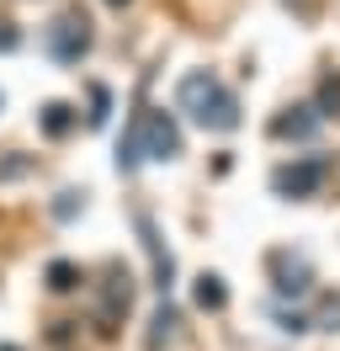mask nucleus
Returning a JSON list of instances; mask_svg holds the SVG:
<instances>
[{"label": "nucleus", "mask_w": 340, "mask_h": 351, "mask_svg": "<svg viewBox=\"0 0 340 351\" xmlns=\"http://www.w3.org/2000/svg\"><path fill=\"white\" fill-rule=\"evenodd\" d=\"M175 107L186 112L191 123L218 128V133H229L234 123H239V101H234V90L223 86L218 75H208V69H191L186 80H181V90H175Z\"/></svg>", "instance_id": "obj_1"}, {"label": "nucleus", "mask_w": 340, "mask_h": 351, "mask_svg": "<svg viewBox=\"0 0 340 351\" xmlns=\"http://www.w3.org/2000/svg\"><path fill=\"white\" fill-rule=\"evenodd\" d=\"M170 154H181V128L170 123V112H138L127 144L117 149V165L133 171L138 160H170Z\"/></svg>", "instance_id": "obj_2"}, {"label": "nucleus", "mask_w": 340, "mask_h": 351, "mask_svg": "<svg viewBox=\"0 0 340 351\" xmlns=\"http://www.w3.org/2000/svg\"><path fill=\"white\" fill-rule=\"evenodd\" d=\"M85 48H90V27H85L80 11H64L59 22L48 27V53L59 59V64H75Z\"/></svg>", "instance_id": "obj_3"}, {"label": "nucleus", "mask_w": 340, "mask_h": 351, "mask_svg": "<svg viewBox=\"0 0 340 351\" xmlns=\"http://www.w3.org/2000/svg\"><path fill=\"white\" fill-rule=\"evenodd\" d=\"M324 176H330V160H319V154H314V160L282 165V171L271 176V186H276V192H287V197H308V192H314Z\"/></svg>", "instance_id": "obj_4"}, {"label": "nucleus", "mask_w": 340, "mask_h": 351, "mask_svg": "<svg viewBox=\"0 0 340 351\" xmlns=\"http://www.w3.org/2000/svg\"><path fill=\"white\" fill-rule=\"evenodd\" d=\"M127 304H133V282H127V271H117V266H112V277H106V287H101V308H96L101 330L117 325V319L127 314Z\"/></svg>", "instance_id": "obj_5"}, {"label": "nucleus", "mask_w": 340, "mask_h": 351, "mask_svg": "<svg viewBox=\"0 0 340 351\" xmlns=\"http://www.w3.org/2000/svg\"><path fill=\"white\" fill-rule=\"evenodd\" d=\"M271 277H276V293H308V261L303 256H287V250H276L271 256Z\"/></svg>", "instance_id": "obj_6"}, {"label": "nucleus", "mask_w": 340, "mask_h": 351, "mask_svg": "<svg viewBox=\"0 0 340 351\" xmlns=\"http://www.w3.org/2000/svg\"><path fill=\"white\" fill-rule=\"evenodd\" d=\"M138 234H144V250H149V261H154V287L165 293L170 277H175V266H170V256L160 250V234H154V219H149V213H138Z\"/></svg>", "instance_id": "obj_7"}, {"label": "nucleus", "mask_w": 340, "mask_h": 351, "mask_svg": "<svg viewBox=\"0 0 340 351\" xmlns=\"http://www.w3.org/2000/svg\"><path fill=\"white\" fill-rule=\"evenodd\" d=\"M319 123H324V112H319V107H293L287 117H276V123H271V133H276V138H308Z\"/></svg>", "instance_id": "obj_8"}, {"label": "nucleus", "mask_w": 340, "mask_h": 351, "mask_svg": "<svg viewBox=\"0 0 340 351\" xmlns=\"http://www.w3.org/2000/svg\"><path fill=\"white\" fill-rule=\"evenodd\" d=\"M149 325H154V330H149V351H160L165 341H175V325H181V314H175L170 304H160V308H154V319H149Z\"/></svg>", "instance_id": "obj_9"}, {"label": "nucleus", "mask_w": 340, "mask_h": 351, "mask_svg": "<svg viewBox=\"0 0 340 351\" xmlns=\"http://www.w3.org/2000/svg\"><path fill=\"white\" fill-rule=\"evenodd\" d=\"M223 304H229L223 282L218 277H197V308H223Z\"/></svg>", "instance_id": "obj_10"}, {"label": "nucleus", "mask_w": 340, "mask_h": 351, "mask_svg": "<svg viewBox=\"0 0 340 351\" xmlns=\"http://www.w3.org/2000/svg\"><path fill=\"white\" fill-rule=\"evenodd\" d=\"M69 123H75V117H69L64 101H48V107H42V133H53V138H59V133H69Z\"/></svg>", "instance_id": "obj_11"}, {"label": "nucleus", "mask_w": 340, "mask_h": 351, "mask_svg": "<svg viewBox=\"0 0 340 351\" xmlns=\"http://www.w3.org/2000/svg\"><path fill=\"white\" fill-rule=\"evenodd\" d=\"M75 282H80V271H75L69 261H53V266H48V287H53V293H69Z\"/></svg>", "instance_id": "obj_12"}, {"label": "nucleus", "mask_w": 340, "mask_h": 351, "mask_svg": "<svg viewBox=\"0 0 340 351\" xmlns=\"http://www.w3.org/2000/svg\"><path fill=\"white\" fill-rule=\"evenodd\" d=\"M319 325H324V330H340V298H324V304H319Z\"/></svg>", "instance_id": "obj_13"}, {"label": "nucleus", "mask_w": 340, "mask_h": 351, "mask_svg": "<svg viewBox=\"0 0 340 351\" xmlns=\"http://www.w3.org/2000/svg\"><path fill=\"white\" fill-rule=\"evenodd\" d=\"M319 107H324V112H340V80H324V90H319Z\"/></svg>", "instance_id": "obj_14"}, {"label": "nucleus", "mask_w": 340, "mask_h": 351, "mask_svg": "<svg viewBox=\"0 0 340 351\" xmlns=\"http://www.w3.org/2000/svg\"><path fill=\"white\" fill-rule=\"evenodd\" d=\"M0 48H16V32H11L5 22H0Z\"/></svg>", "instance_id": "obj_15"}, {"label": "nucleus", "mask_w": 340, "mask_h": 351, "mask_svg": "<svg viewBox=\"0 0 340 351\" xmlns=\"http://www.w3.org/2000/svg\"><path fill=\"white\" fill-rule=\"evenodd\" d=\"M106 5H127V0H106Z\"/></svg>", "instance_id": "obj_16"}]
</instances>
